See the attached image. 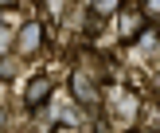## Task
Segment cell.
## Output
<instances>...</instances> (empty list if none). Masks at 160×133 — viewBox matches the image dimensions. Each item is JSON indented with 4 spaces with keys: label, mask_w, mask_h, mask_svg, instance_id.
Returning <instances> with one entry per match:
<instances>
[{
    "label": "cell",
    "mask_w": 160,
    "mask_h": 133,
    "mask_svg": "<svg viewBox=\"0 0 160 133\" xmlns=\"http://www.w3.org/2000/svg\"><path fill=\"white\" fill-rule=\"evenodd\" d=\"M117 39H121V43H133V39L141 35V31H145V8L141 4H133V0H121V4H117Z\"/></svg>",
    "instance_id": "6da1fadb"
},
{
    "label": "cell",
    "mask_w": 160,
    "mask_h": 133,
    "mask_svg": "<svg viewBox=\"0 0 160 133\" xmlns=\"http://www.w3.org/2000/svg\"><path fill=\"white\" fill-rule=\"evenodd\" d=\"M70 94H74V102H82V106H90V110L102 102V94H98V78L86 74V70H74V74H70Z\"/></svg>",
    "instance_id": "7a4b0ae2"
},
{
    "label": "cell",
    "mask_w": 160,
    "mask_h": 133,
    "mask_svg": "<svg viewBox=\"0 0 160 133\" xmlns=\"http://www.w3.org/2000/svg\"><path fill=\"white\" fill-rule=\"evenodd\" d=\"M51 90H55V86H51V78H47V74L31 78V82H28V90H23V106L39 110V106H43L47 98H51Z\"/></svg>",
    "instance_id": "3957f363"
},
{
    "label": "cell",
    "mask_w": 160,
    "mask_h": 133,
    "mask_svg": "<svg viewBox=\"0 0 160 133\" xmlns=\"http://www.w3.org/2000/svg\"><path fill=\"white\" fill-rule=\"evenodd\" d=\"M39 43H43V28L39 23H23V31L16 35V47L23 55H31V51H39Z\"/></svg>",
    "instance_id": "277c9868"
},
{
    "label": "cell",
    "mask_w": 160,
    "mask_h": 133,
    "mask_svg": "<svg viewBox=\"0 0 160 133\" xmlns=\"http://www.w3.org/2000/svg\"><path fill=\"white\" fill-rule=\"evenodd\" d=\"M16 70H20V59H12V55H0V82L16 78Z\"/></svg>",
    "instance_id": "5b68a950"
},
{
    "label": "cell",
    "mask_w": 160,
    "mask_h": 133,
    "mask_svg": "<svg viewBox=\"0 0 160 133\" xmlns=\"http://www.w3.org/2000/svg\"><path fill=\"white\" fill-rule=\"evenodd\" d=\"M117 4H121V0H90V12L94 16H113Z\"/></svg>",
    "instance_id": "8992f818"
},
{
    "label": "cell",
    "mask_w": 160,
    "mask_h": 133,
    "mask_svg": "<svg viewBox=\"0 0 160 133\" xmlns=\"http://www.w3.org/2000/svg\"><path fill=\"white\" fill-rule=\"evenodd\" d=\"M141 8H145V16H148V20H156V16H160V0H145Z\"/></svg>",
    "instance_id": "52a82bcc"
},
{
    "label": "cell",
    "mask_w": 160,
    "mask_h": 133,
    "mask_svg": "<svg viewBox=\"0 0 160 133\" xmlns=\"http://www.w3.org/2000/svg\"><path fill=\"white\" fill-rule=\"evenodd\" d=\"M4 47H8V31H0V55H4Z\"/></svg>",
    "instance_id": "ba28073f"
},
{
    "label": "cell",
    "mask_w": 160,
    "mask_h": 133,
    "mask_svg": "<svg viewBox=\"0 0 160 133\" xmlns=\"http://www.w3.org/2000/svg\"><path fill=\"white\" fill-rule=\"evenodd\" d=\"M12 4H16V0H0V8H12Z\"/></svg>",
    "instance_id": "9c48e42d"
},
{
    "label": "cell",
    "mask_w": 160,
    "mask_h": 133,
    "mask_svg": "<svg viewBox=\"0 0 160 133\" xmlns=\"http://www.w3.org/2000/svg\"><path fill=\"white\" fill-rule=\"evenodd\" d=\"M0 125H4V110H0Z\"/></svg>",
    "instance_id": "30bf717a"
}]
</instances>
